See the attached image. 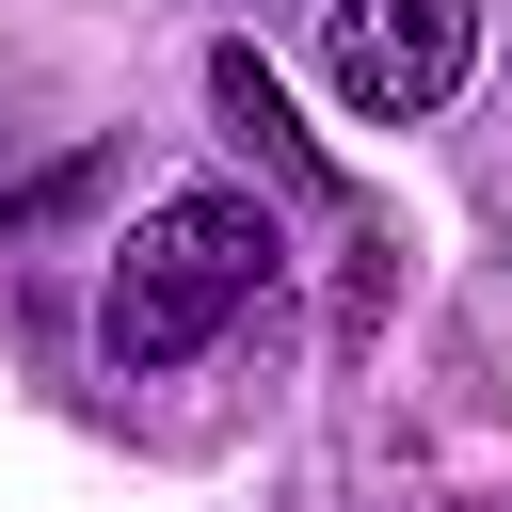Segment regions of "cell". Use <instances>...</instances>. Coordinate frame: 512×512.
<instances>
[{"label":"cell","mask_w":512,"mask_h":512,"mask_svg":"<svg viewBox=\"0 0 512 512\" xmlns=\"http://www.w3.org/2000/svg\"><path fill=\"white\" fill-rule=\"evenodd\" d=\"M208 112L256 144V176H272V192H336V160L288 128V96H272V64H256V48H208Z\"/></svg>","instance_id":"obj_3"},{"label":"cell","mask_w":512,"mask_h":512,"mask_svg":"<svg viewBox=\"0 0 512 512\" xmlns=\"http://www.w3.org/2000/svg\"><path fill=\"white\" fill-rule=\"evenodd\" d=\"M464 64H480V0H336V96L352 112L416 128L464 96Z\"/></svg>","instance_id":"obj_2"},{"label":"cell","mask_w":512,"mask_h":512,"mask_svg":"<svg viewBox=\"0 0 512 512\" xmlns=\"http://www.w3.org/2000/svg\"><path fill=\"white\" fill-rule=\"evenodd\" d=\"M272 256H288V224H272L256 192H160V208L112 240V272H96V352H112V384L192 368V352L272 288Z\"/></svg>","instance_id":"obj_1"}]
</instances>
